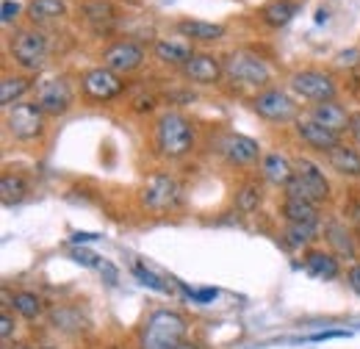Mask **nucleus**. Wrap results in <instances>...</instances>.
Segmentation results:
<instances>
[{
	"mask_svg": "<svg viewBox=\"0 0 360 349\" xmlns=\"http://www.w3.org/2000/svg\"><path fill=\"white\" fill-rule=\"evenodd\" d=\"M197 131L191 125V120L180 111H164L155 122V150L161 158L180 161L194 150Z\"/></svg>",
	"mask_w": 360,
	"mask_h": 349,
	"instance_id": "f257e3e1",
	"label": "nucleus"
},
{
	"mask_svg": "<svg viewBox=\"0 0 360 349\" xmlns=\"http://www.w3.org/2000/svg\"><path fill=\"white\" fill-rule=\"evenodd\" d=\"M186 330L188 324L178 310H153L139 330V349H178L186 341Z\"/></svg>",
	"mask_w": 360,
	"mask_h": 349,
	"instance_id": "f03ea898",
	"label": "nucleus"
},
{
	"mask_svg": "<svg viewBox=\"0 0 360 349\" xmlns=\"http://www.w3.org/2000/svg\"><path fill=\"white\" fill-rule=\"evenodd\" d=\"M285 197L291 200H308L314 205H321L330 200V183L321 172V167L311 158H297L294 161V177L285 186Z\"/></svg>",
	"mask_w": 360,
	"mask_h": 349,
	"instance_id": "7ed1b4c3",
	"label": "nucleus"
},
{
	"mask_svg": "<svg viewBox=\"0 0 360 349\" xmlns=\"http://www.w3.org/2000/svg\"><path fill=\"white\" fill-rule=\"evenodd\" d=\"M222 64H225V75L230 84L258 89L271 81L269 64L252 50H233V53H227Z\"/></svg>",
	"mask_w": 360,
	"mask_h": 349,
	"instance_id": "20e7f679",
	"label": "nucleus"
},
{
	"mask_svg": "<svg viewBox=\"0 0 360 349\" xmlns=\"http://www.w3.org/2000/svg\"><path fill=\"white\" fill-rule=\"evenodd\" d=\"M139 200H141V205H144L147 211H153V214H169V211H175L180 205L183 189H180V183L172 174L153 172L144 180V186H141V191H139Z\"/></svg>",
	"mask_w": 360,
	"mask_h": 349,
	"instance_id": "39448f33",
	"label": "nucleus"
},
{
	"mask_svg": "<svg viewBox=\"0 0 360 349\" xmlns=\"http://www.w3.org/2000/svg\"><path fill=\"white\" fill-rule=\"evenodd\" d=\"M45 111L39 103H17L6 108V133L17 141H37L45 136Z\"/></svg>",
	"mask_w": 360,
	"mask_h": 349,
	"instance_id": "423d86ee",
	"label": "nucleus"
},
{
	"mask_svg": "<svg viewBox=\"0 0 360 349\" xmlns=\"http://www.w3.org/2000/svg\"><path fill=\"white\" fill-rule=\"evenodd\" d=\"M252 111H255L261 120L274 122V125L297 122V117H300L297 100H294L288 91H283V89H277V87H269V89H264V91H258V94L252 97Z\"/></svg>",
	"mask_w": 360,
	"mask_h": 349,
	"instance_id": "0eeeda50",
	"label": "nucleus"
},
{
	"mask_svg": "<svg viewBox=\"0 0 360 349\" xmlns=\"http://www.w3.org/2000/svg\"><path fill=\"white\" fill-rule=\"evenodd\" d=\"M11 56L22 70H39L47 58V37L37 28H20L11 37Z\"/></svg>",
	"mask_w": 360,
	"mask_h": 349,
	"instance_id": "6e6552de",
	"label": "nucleus"
},
{
	"mask_svg": "<svg viewBox=\"0 0 360 349\" xmlns=\"http://www.w3.org/2000/svg\"><path fill=\"white\" fill-rule=\"evenodd\" d=\"M288 87H291L294 94H300L302 100H311V103L335 100V94H338L335 78L321 72V70H300V72H294Z\"/></svg>",
	"mask_w": 360,
	"mask_h": 349,
	"instance_id": "1a4fd4ad",
	"label": "nucleus"
},
{
	"mask_svg": "<svg viewBox=\"0 0 360 349\" xmlns=\"http://www.w3.org/2000/svg\"><path fill=\"white\" fill-rule=\"evenodd\" d=\"M122 75H117V72H111L108 67H91L86 70L84 75H81V91L89 97L91 103H108V100H114V97H120L122 94Z\"/></svg>",
	"mask_w": 360,
	"mask_h": 349,
	"instance_id": "9d476101",
	"label": "nucleus"
},
{
	"mask_svg": "<svg viewBox=\"0 0 360 349\" xmlns=\"http://www.w3.org/2000/svg\"><path fill=\"white\" fill-rule=\"evenodd\" d=\"M217 150H219V156L225 158L227 164H233V167H252L255 161L264 158V156H261V144H258L255 139H250V136H244V133H233V131H227L219 136Z\"/></svg>",
	"mask_w": 360,
	"mask_h": 349,
	"instance_id": "9b49d317",
	"label": "nucleus"
},
{
	"mask_svg": "<svg viewBox=\"0 0 360 349\" xmlns=\"http://www.w3.org/2000/svg\"><path fill=\"white\" fill-rule=\"evenodd\" d=\"M37 103L39 108L45 111L47 117H61L70 111L72 106V87L64 75H56V78H45L37 84Z\"/></svg>",
	"mask_w": 360,
	"mask_h": 349,
	"instance_id": "f8f14e48",
	"label": "nucleus"
},
{
	"mask_svg": "<svg viewBox=\"0 0 360 349\" xmlns=\"http://www.w3.org/2000/svg\"><path fill=\"white\" fill-rule=\"evenodd\" d=\"M100 61L117 75H131L144 64V50L136 42H114L108 50H103Z\"/></svg>",
	"mask_w": 360,
	"mask_h": 349,
	"instance_id": "ddd939ff",
	"label": "nucleus"
},
{
	"mask_svg": "<svg viewBox=\"0 0 360 349\" xmlns=\"http://www.w3.org/2000/svg\"><path fill=\"white\" fill-rule=\"evenodd\" d=\"M294 131H297V136L302 139V144H308L311 150H319V153H330L335 144H341L338 133H333L330 128L319 125V122H316L311 114H302V117H297V122H294Z\"/></svg>",
	"mask_w": 360,
	"mask_h": 349,
	"instance_id": "4468645a",
	"label": "nucleus"
},
{
	"mask_svg": "<svg viewBox=\"0 0 360 349\" xmlns=\"http://www.w3.org/2000/svg\"><path fill=\"white\" fill-rule=\"evenodd\" d=\"M183 75L191 81V84H200V87H211L217 84L222 75H225V64L211 56V53H194L188 58V64L183 67Z\"/></svg>",
	"mask_w": 360,
	"mask_h": 349,
	"instance_id": "2eb2a0df",
	"label": "nucleus"
},
{
	"mask_svg": "<svg viewBox=\"0 0 360 349\" xmlns=\"http://www.w3.org/2000/svg\"><path fill=\"white\" fill-rule=\"evenodd\" d=\"M311 117H314L319 125H324V128H330L333 133H341L349 131V122H352V114L341 106V103H335V100H324V103H314V108L308 111Z\"/></svg>",
	"mask_w": 360,
	"mask_h": 349,
	"instance_id": "dca6fc26",
	"label": "nucleus"
},
{
	"mask_svg": "<svg viewBox=\"0 0 360 349\" xmlns=\"http://www.w3.org/2000/svg\"><path fill=\"white\" fill-rule=\"evenodd\" d=\"M261 174L271 186H288V180L294 177V161H288L283 153H266L261 158Z\"/></svg>",
	"mask_w": 360,
	"mask_h": 349,
	"instance_id": "f3484780",
	"label": "nucleus"
},
{
	"mask_svg": "<svg viewBox=\"0 0 360 349\" xmlns=\"http://www.w3.org/2000/svg\"><path fill=\"white\" fill-rule=\"evenodd\" d=\"M327 164L333 167V172H338L341 177H360V153L349 144H335L327 153Z\"/></svg>",
	"mask_w": 360,
	"mask_h": 349,
	"instance_id": "a211bd4d",
	"label": "nucleus"
},
{
	"mask_svg": "<svg viewBox=\"0 0 360 349\" xmlns=\"http://www.w3.org/2000/svg\"><path fill=\"white\" fill-rule=\"evenodd\" d=\"M155 56H158V61H164L169 67H186L188 58L194 56V50L183 39H158L155 42Z\"/></svg>",
	"mask_w": 360,
	"mask_h": 349,
	"instance_id": "6ab92c4d",
	"label": "nucleus"
},
{
	"mask_svg": "<svg viewBox=\"0 0 360 349\" xmlns=\"http://www.w3.org/2000/svg\"><path fill=\"white\" fill-rule=\"evenodd\" d=\"M178 31L186 39H194V42H217L225 37V28L217 25V23H205V20H180Z\"/></svg>",
	"mask_w": 360,
	"mask_h": 349,
	"instance_id": "aec40b11",
	"label": "nucleus"
},
{
	"mask_svg": "<svg viewBox=\"0 0 360 349\" xmlns=\"http://www.w3.org/2000/svg\"><path fill=\"white\" fill-rule=\"evenodd\" d=\"M297 11H300V3L297 0H269V3L261 6V20L266 25L280 28V25H288L297 17Z\"/></svg>",
	"mask_w": 360,
	"mask_h": 349,
	"instance_id": "412c9836",
	"label": "nucleus"
},
{
	"mask_svg": "<svg viewBox=\"0 0 360 349\" xmlns=\"http://www.w3.org/2000/svg\"><path fill=\"white\" fill-rule=\"evenodd\" d=\"M305 269L311 277H319V280H335L341 266H338V258L324 253V250H311L305 255Z\"/></svg>",
	"mask_w": 360,
	"mask_h": 349,
	"instance_id": "4be33fe9",
	"label": "nucleus"
},
{
	"mask_svg": "<svg viewBox=\"0 0 360 349\" xmlns=\"http://www.w3.org/2000/svg\"><path fill=\"white\" fill-rule=\"evenodd\" d=\"M324 239H327V244L341 255V258H355V239H352V233L347 230V224H341V222H327V227H324Z\"/></svg>",
	"mask_w": 360,
	"mask_h": 349,
	"instance_id": "5701e85b",
	"label": "nucleus"
},
{
	"mask_svg": "<svg viewBox=\"0 0 360 349\" xmlns=\"http://www.w3.org/2000/svg\"><path fill=\"white\" fill-rule=\"evenodd\" d=\"M316 236H319V222H285V230H283L285 247L291 250L308 247L311 241H316Z\"/></svg>",
	"mask_w": 360,
	"mask_h": 349,
	"instance_id": "b1692460",
	"label": "nucleus"
},
{
	"mask_svg": "<svg viewBox=\"0 0 360 349\" xmlns=\"http://www.w3.org/2000/svg\"><path fill=\"white\" fill-rule=\"evenodd\" d=\"M31 87L34 84L25 75H3V81H0V103H3V108H11V106L22 103V97L31 91Z\"/></svg>",
	"mask_w": 360,
	"mask_h": 349,
	"instance_id": "393cba45",
	"label": "nucleus"
},
{
	"mask_svg": "<svg viewBox=\"0 0 360 349\" xmlns=\"http://www.w3.org/2000/svg\"><path fill=\"white\" fill-rule=\"evenodd\" d=\"M28 191H31V186H28V180H25L20 172H6L3 177H0V197H3L6 205L25 200Z\"/></svg>",
	"mask_w": 360,
	"mask_h": 349,
	"instance_id": "a878e982",
	"label": "nucleus"
},
{
	"mask_svg": "<svg viewBox=\"0 0 360 349\" xmlns=\"http://www.w3.org/2000/svg\"><path fill=\"white\" fill-rule=\"evenodd\" d=\"M25 11H28L31 23H50V20L64 17L67 6H64V0H31Z\"/></svg>",
	"mask_w": 360,
	"mask_h": 349,
	"instance_id": "bb28decb",
	"label": "nucleus"
},
{
	"mask_svg": "<svg viewBox=\"0 0 360 349\" xmlns=\"http://www.w3.org/2000/svg\"><path fill=\"white\" fill-rule=\"evenodd\" d=\"M11 305H14V313L22 316L25 322H37L42 316V310H45L42 300L34 291H17L14 300H11Z\"/></svg>",
	"mask_w": 360,
	"mask_h": 349,
	"instance_id": "cd10ccee",
	"label": "nucleus"
},
{
	"mask_svg": "<svg viewBox=\"0 0 360 349\" xmlns=\"http://www.w3.org/2000/svg\"><path fill=\"white\" fill-rule=\"evenodd\" d=\"M283 217H285V222H319V205L308 203V200H291V197H285Z\"/></svg>",
	"mask_w": 360,
	"mask_h": 349,
	"instance_id": "c85d7f7f",
	"label": "nucleus"
},
{
	"mask_svg": "<svg viewBox=\"0 0 360 349\" xmlns=\"http://www.w3.org/2000/svg\"><path fill=\"white\" fill-rule=\"evenodd\" d=\"M261 203H264V189H261V183H244V186L236 191V208H238L241 214L258 211Z\"/></svg>",
	"mask_w": 360,
	"mask_h": 349,
	"instance_id": "c756f323",
	"label": "nucleus"
},
{
	"mask_svg": "<svg viewBox=\"0 0 360 349\" xmlns=\"http://www.w3.org/2000/svg\"><path fill=\"white\" fill-rule=\"evenodd\" d=\"M86 20L94 31H108L111 23H114V8L105 3V0H94L86 6Z\"/></svg>",
	"mask_w": 360,
	"mask_h": 349,
	"instance_id": "7c9ffc66",
	"label": "nucleus"
},
{
	"mask_svg": "<svg viewBox=\"0 0 360 349\" xmlns=\"http://www.w3.org/2000/svg\"><path fill=\"white\" fill-rule=\"evenodd\" d=\"M134 277L139 280V283H141V286L153 288V291H161V294H167V291H169V288L164 286V280H161L158 274H153L150 269H144V266H139V263L134 266Z\"/></svg>",
	"mask_w": 360,
	"mask_h": 349,
	"instance_id": "2f4dec72",
	"label": "nucleus"
},
{
	"mask_svg": "<svg viewBox=\"0 0 360 349\" xmlns=\"http://www.w3.org/2000/svg\"><path fill=\"white\" fill-rule=\"evenodd\" d=\"M72 261L81 263V266H103V258L89 253V250H75V253H72Z\"/></svg>",
	"mask_w": 360,
	"mask_h": 349,
	"instance_id": "473e14b6",
	"label": "nucleus"
},
{
	"mask_svg": "<svg viewBox=\"0 0 360 349\" xmlns=\"http://www.w3.org/2000/svg\"><path fill=\"white\" fill-rule=\"evenodd\" d=\"M0 17H3L6 25L14 23V20L20 17V3H14V0H3V6H0Z\"/></svg>",
	"mask_w": 360,
	"mask_h": 349,
	"instance_id": "72a5a7b5",
	"label": "nucleus"
},
{
	"mask_svg": "<svg viewBox=\"0 0 360 349\" xmlns=\"http://www.w3.org/2000/svg\"><path fill=\"white\" fill-rule=\"evenodd\" d=\"M349 330H324V333H314L305 341H333V338H349Z\"/></svg>",
	"mask_w": 360,
	"mask_h": 349,
	"instance_id": "f704fd0d",
	"label": "nucleus"
},
{
	"mask_svg": "<svg viewBox=\"0 0 360 349\" xmlns=\"http://www.w3.org/2000/svg\"><path fill=\"white\" fill-rule=\"evenodd\" d=\"M11 336H14V319H11V313L3 307V316H0V338H3V341H11Z\"/></svg>",
	"mask_w": 360,
	"mask_h": 349,
	"instance_id": "c9c22d12",
	"label": "nucleus"
},
{
	"mask_svg": "<svg viewBox=\"0 0 360 349\" xmlns=\"http://www.w3.org/2000/svg\"><path fill=\"white\" fill-rule=\"evenodd\" d=\"M188 297H191V300H197V303H211V300L217 297V288H202V291H188Z\"/></svg>",
	"mask_w": 360,
	"mask_h": 349,
	"instance_id": "e433bc0d",
	"label": "nucleus"
},
{
	"mask_svg": "<svg viewBox=\"0 0 360 349\" xmlns=\"http://www.w3.org/2000/svg\"><path fill=\"white\" fill-rule=\"evenodd\" d=\"M347 280H349V288H352V291H355V294L360 297V263H358V266H352V269H349Z\"/></svg>",
	"mask_w": 360,
	"mask_h": 349,
	"instance_id": "4c0bfd02",
	"label": "nucleus"
},
{
	"mask_svg": "<svg viewBox=\"0 0 360 349\" xmlns=\"http://www.w3.org/2000/svg\"><path fill=\"white\" fill-rule=\"evenodd\" d=\"M97 239H100L97 233H81V230L72 233V244H89V241H97Z\"/></svg>",
	"mask_w": 360,
	"mask_h": 349,
	"instance_id": "58836bf2",
	"label": "nucleus"
},
{
	"mask_svg": "<svg viewBox=\"0 0 360 349\" xmlns=\"http://www.w3.org/2000/svg\"><path fill=\"white\" fill-rule=\"evenodd\" d=\"M349 133H352L355 144H360V114H352V122H349Z\"/></svg>",
	"mask_w": 360,
	"mask_h": 349,
	"instance_id": "ea45409f",
	"label": "nucleus"
},
{
	"mask_svg": "<svg viewBox=\"0 0 360 349\" xmlns=\"http://www.w3.org/2000/svg\"><path fill=\"white\" fill-rule=\"evenodd\" d=\"M100 272H105V277H108V283H111V286L117 283V269H114L111 263H105V261H103V266H100Z\"/></svg>",
	"mask_w": 360,
	"mask_h": 349,
	"instance_id": "a19ab883",
	"label": "nucleus"
},
{
	"mask_svg": "<svg viewBox=\"0 0 360 349\" xmlns=\"http://www.w3.org/2000/svg\"><path fill=\"white\" fill-rule=\"evenodd\" d=\"M352 58H358V50H349V53H341V56H338L341 64H355Z\"/></svg>",
	"mask_w": 360,
	"mask_h": 349,
	"instance_id": "79ce46f5",
	"label": "nucleus"
},
{
	"mask_svg": "<svg viewBox=\"0 0 360 349\" xmlns=\"http://www.w3.org/2000/svg\"><path fill=\"white\" fill-rule=\"evenodd\" d=\"M178 349H200V344H194V341H188V338H186V341H183Z\"/></svg>",
	"mask_w": 360,
	"mask_h": 349,
	"instance_id": "37998d69",
	"label": "nucleus"
}]
</instances>
